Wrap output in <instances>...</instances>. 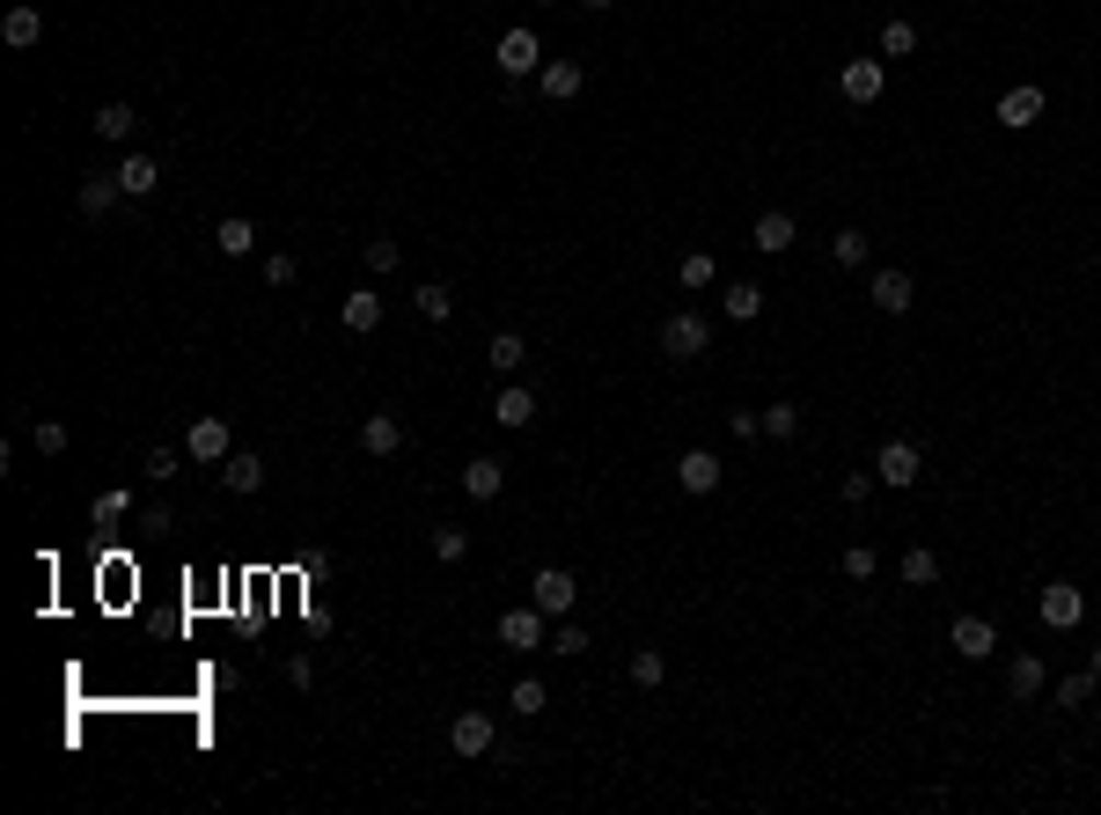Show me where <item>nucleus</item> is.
I'll list each match as a JSON object with an SVG mask.
<instances>
[{
  "mask_svg": "<svg viewBox=\"0 0 1101 815\" xmlns=\"http://www.w3.org/2000/svg\"><path fill=\"white\" fill-rule=\"evenodd\" d=\"M706 346H712V323L698 317V309H676V317H661V353H668V360H698Z\"/></svg>",
  "mask_w": 1101,
  "mask_h": 815,
  "instance_id": "f257e3e1",
  "label": "nucleus"
},
{
  "mask_svg": "<svg viewBox=\"0 0 1101 815\" xmlns=\"http://www.w3.org/2000/svg\"><path fill=\"white\" fill-rule=\"evenodd\" d=\"M492 59H500V74H507V81L543 74V45H537V30H507V37L492 45Z\"/></svg>",
  "mask_w": 1101,
  "mask_h": 815,
  "instance_id": "f03ea898",
  "label": "nucleus"
},
{
  "mask_svg": "<svg viewBox=\"0 0 1101 815\" xmlns=\"http://www.w3.org/2000/svg\"><path fill=\"white\" fill-rule=\"evenodd\" d=\"M874 478H881V485H896V493H910V485L926 478V456H918V441H881Z\"/></svg>",
  "mask_w": 1101,
  "mask_h": 815,
  "instance_id": "7ed1b4c3",
  "label": "nucleus"
},
{
  "mask_svg": "<svg viewBox=\"0 0 1101 815\" xmlns=\"http://www.w3.org/2000/svg\"><path fill=\"white\" fill-rule=\"evenodd\" d=\"M837 89H845V103L867 111V103L888 96V67H881V59H845V67H837Z\"/></svg>",
  "mask_w": 1101,
  "mask_h": 815,
  "instance_id": "20e7f679",
  "label": "nucleus"
},
{
  "mask_svg": "<svg viewBox=\"0 0 1101 815\" xmlns=\"http://www.w3.org/2000/svg\"><path fill=\"white\" fill-rule=\"evenodd\" d=\"M184 448H192V463H228V456H236V441H228V420L198 412V420L184 426Z\"/></svg>",
  "mask_w": 1101,
  "mask_h": 815,
  "instance_id": "39448f33",
  "label": "nucleus"
},
{
  "mask_svg": "<svg viewBox=\"0 0 1101 815\" xmlns=\"http://www.w3.org/2000/svg\"><path fill=\"white\" fill-rule=\"evenodd\" d=\"M573 595H581V588H573V573H565V566H543L537 581H529V602H537L543 618H573Z\"/></svg>",
  "mask_w": 1101,
  "mask_h": 815,
  "instance_id": "423d86ee",
  "label": "nucleus"
},
{
  "mask_svg": "<svg viewBox=\"0 0 1101 815\" xmlns=\"http://www.w3.org/2000/svg\"><path fill=\"white\" fill-rule=\"evenodd\" d=\"M543 624H551V618H543L537 602H514L507 618H500V646H514V654H537V646H543Z\"/></svg>",
  "mask_w": 1101,
  "mask_h": 815,
  "instance_id": "0eeeda50",
  "label": "nucleus"
},
{
  "mask_svg": "<svg viewBox=\"0 0 1101 815\" xmlns=\"http://www.w3.org/2000/svg\"><path fill=\"white\" fill-rule=\"evenodd\" d=\"M720 478H727V463L712 456V448H690L684 463H676V485H684L690 500H706V493H720Z\"/></svg>",
  "mask_w": 1101,
  "mask_h": 815,
  "instance_id": "6e6552de",
  "label": "nucleus"
},
{
  "mask_svg": "<svg viewBox=\"0 0 1101 815\" xmlns=\"http://www.w3.org/2000/svg\"><path fill=\"white\" fill-rule=\"evenodd\" d=\"M867 301H874L881 317H904L910 301H918V287H910V272L888 265V272H874V279H867Z\"/></svg>",
  "mask_w": 1101,
  "mask_h": 815,
  "instance_id": "1a4fd4ad",
  "label": "nucleus"
},
{
  "mask_svg": "<svg viewBox=\"0 0 1101 815\" xmlns=\"http://www.w3.org/2000/svg\"><path fill=\"white\" fill-rule=\"evenodd\" d=\"M948 646L962 654V662H984V654L999 646V624H991V618H954L948 624Z\"/></svg>",
  "mask_w": 1101,
  "mask_h": 815,
  "instance_id": "9d476101",
  "label": "nucleus"
},
{
  "mask_svg": "<svg viewBox=\"0 0 1101 815\" xmlns=\"http://www.w3.org/2000/svg\"><path fill=\"white\" fill-rule=\"evenodd\" d=\"M1035 118H1043V81H1021V89H1006V96H999V125H1006V133H1028Z\"/></svg>",
  "mask_w": 1101,
  "mask_h": 815,
  "instance_id": "9b49d317",
  "label": "nucleus"
},
{
  "mask_svg": "<svg viewBox=\"0 0 1101 815\" xmlns=\"http://www.w3.org/2000/svg\"><path fill=\"white\" fill-rule=\"evenodd\" d=\"M1079 618H1087V595H1079L1073 581H1051V588H1043V624H1051V632H1073Z\"/></svg>",
  "mask_w": 1101,
  "mask_h": 815,
  "instance_id": "f8f14e48",
  "label": "nucleus"
},
{
  "mask_svg": "<svg viewBox=\"0 0 1101 815\" xmlns=\"http://www.w3.org/2000/svg\"><path fill=\"white\" fill-rule=\"evenodd\" d=\"M492 735H500L492 713H456V720H448V749H456V757H485Z\"/></svg>",
  "mask_w": 1101,
  "mask_h": 815,
  "instance_id": "ddd939ff",
  "label": "nucleus"
},
{
  "mask_svg": "<svg viewBox=\"0 0 1101 815\" xmlns=\"http://www.w3.org/2000/svg\"><path fill=\"white\" fill-rule=\"evenodd\" d=\"M529 420H537V390H521V382L507 375V390L492 397V426H507V434H521Z\"/></svg>",
  "mask_w": 1101,
  "mask_h": 815,
  "instance_id": "4468645a",
  "label": "nucleus"
},
{
  "mask_svg": "<svg viewBox=\"0 0 1101 815\" xmlns=\"http://www.w3.org/2000/svg\"><path fill=\"white\" fill-rule=\"evenodd\" d=\"M793 236H801V228H793V214H785V206L757 214V228H749V243H757L764 257H785V250H793Z\"/></svg>",
  "mask_w": 1101,
  "mask_h": 815,
  "instance_id": "2eb2a0df",
  "label": "nucleus"
},
{
  "mask_svg": "<svg viewBox=\"0 0 1101 815\" xmlns=\"http://www.w3.org/2000/svg\"><path fill=\"white\" fill-rule=\"evenodd\" d=\"M463 493L470 500H500L507 493V463H500V456H470L463 463Z\"/></svg>",
  "mask_w": 1101,
  "mask_h": 815,
  "instance_id": "dca6fc26",
  "label": "nucleus"
},
{
  "mask_svg": "<svg viewBox=\"0 0 1101 815\" xmlns=\"http://www.w3.org/2000/svg\"><path fill=\"white\" fill-rule=\"evenodd\" d=\"M360 448H367V456H397V448H404V420H397V412H367V420H360Z\"/></svg>",
  "mask_w": 1101,
  "mask_h": 815,
  "instance_id": "f3484780",
  "label": "nucleus"
},
{
  "mask_svg": "<svg viewBox=\"0 0 1101 815\" xmlns=\"http://www.w3.org/2000/svg\"><path fill=\"white\" fill-rule=\"evenodd\" d=\"M537 89H543V96H551V103H573V96H581V89H587V74H581V67H573V59H543Z\"/></svg>",
  "mask_w": 1101,
  "mask_h": 815,
  "instance_id": "a211bd4d",
  "label": "nucleus"
},
{
  "mask_svg": "<svg viewBox=\"0 0 1101 815\" xmlns=\"http://www.w3.org/2000/svg\"><path fill=\"white\" fill-rule=\"evenodd\" d=\"M111 176H118V184H125V198H147V192H154V184H162V162H154V154H140V148H133V154H125V162H118V170H111Z\"/></svg>",
  "mask_w": 1101,
  "mask_h": 815,
  "instance_id": "6ab92c4d",
  "label": "nucleus"
},
{
  "mask_svg": "<svg viewBox=\"0 0 1101 815\" xmlns=\"http://www.w3.org/2000/svg\"><path fill=\"white\" fill-rule=\"evenodd\" d=\"M37 37H45V15H37L30 0H23V8H8V15H0V45L30 51V45H37Z\"/></svg>",
  "mask_w": 1101,
  "mask_h": 815,
  "instance_id": "aec40b11",
  "label": "nucleus"
},
{
  "mask_svg": "<svg viewBox=\"0 0 1101 815\" xmlns=\"http://www.w3.org/2000/svg\"><path fill=\"white\" fill-rule=\"evenodd\" d=\"M339 323L353 331V338H367V331L382 323V295H367V287H360V295H345L339 301Z\"/></svg>",
  "mask_w": 1101,
  "mask_h": 815,
  "instance_id": "412c9836",
  "label": "nucleus"
},
{
  "mask_svg": "<svg viewBox=\"0 0 1101 815\" xmlns=\"http://www.w3.org/2000/svg\"><path fill=\"white\" fill-rule=\"evenodd\" d=\"M73 198H81V214H89V221H103V214L125 198V184H118V176H81V192H73Z\"/></svg>",
  "mask_w": 1101,
  "mask_h": 815,
  "instance_id": "4be33fe9",
  "label": "nucleus"
},
{
  "mask_svg": "<svg viewBox=\"0 0 1101 815\" xmlns=\"http://www.w3.org/2000/svg\"><path fill=\"white\" fill-rule=\"evenodd\" d=\"M89 125H96V140H111V148H125V140L140 133V118H133V103H103V111H96Z\"/></svg>",
  "mask_w": 1101,
  "mask_h": 815,
  "instance_id": "5701e85b",
  "label": "nucleus"
},
{
  "mask_svg": "<svg viewBox=\"0 0 1101 815\" xmlns=\"http://www.w3.org/2000/svg\"><path fill=\"white\" fill-rule=\"evenodd\" d=\"M214 243H220V257H250V250H257V221H243V214H220Z\"/></svg>",
  "mask_w": 1101,
  "mask_h": 815,
  "instance_id": "b1692460",
  "label": "nucleus"
},
{
  "mask_svg": "<svg viewBox=\"0 0 1101 815\" xmlns=\"http://www.w3.org/2000/svg\"><path fill=\"white\" fill-rule=\"evenodd\" d=\"M720 309H727L734 323H757L764 317V287L757 279H734V287H720Z\"/></svg>",
  "mask_w": 1101,
  "mask_h": 815,
  "instance_id": "393cba45",
  "label": "nucleus"
},
{
  "mask_svg": "<svg viewBox=\"0 0 1101 815\" xmlns=\"http://www.w3.org/2000/svg\"><path fill=\"white\" fill-rule=\"evenodd\" d=\"M220 485H228V493H257V485H265V463H257L250 448H236V456L220 463Z\"/></svg>",
  "mask_w": 1101,
  "mask_h": 815,
  "instance_id": "a878e982",
  "label": "nucleus"
},
{
  "mask_svg": "<svg viewBox=\"0 0 1101 815\" xmlns=\"http://www.w3.org/2000/svg\"><path fill=\"white\" fill-rule=\"evenodd\" d=\"M1006 691H1013V698L1043 691V654H1013V662H1006Z\"/></svg>",
  "mask_w": 1101,
  "mask_h": 815,
  "instance_id": "bb28decb",
  "label": "nucleus"
},
{
  "mask_svg": "<svg viewBox=\"0 0 1101 815\" xmlns=\"http://www.w3.org/2000/svg\"><path fill=\"white\" fill-rule=\"evenodd\" d=\"M125 515H133V493H125V485H103V493L89 500V521H96V529H111V521H125Z\"/></svg>",
  "mask_w": 1101,
  "mask_h": 815,
  "instance_id": "cd10ccee",
  "label": "nucleus"
},
{
  "mask_svg": "<svg viewBox=\"0 0 1101 815\" xmlns=\"http://www.w3.org/2000/svg\"><path fill=\"white\" fill-rule=\"evenodd\" d=\"M485 360H492V368H500V375H514V368H521V360H529V346H521V331H492Z\"/></svg>",
  "mask_w": 1101,
  "mask_h": 815,
  "instance_id": "c85d7f7f",
  "label": "nucleus"
},
{
  "mask_svg": "<svg viewBox=\"0 0 1101 815\" xmlns=\"http://www.w3.org/2000/svg\"><path fill=\"white\" fill-rule=\"evenodd\" d=\"M418 317H426V323H448V317H456V295H448V287H440V279H426V287H418Z\"/></svg>",
  "mask_w": 1101,
  "mask_h": 815,
  "instance_id": "c756f323",
  "label": "nucleus"
},
{
  "mask_svg": "<svg viewBox=\"0 0 1101 815\" xmlns=\"http://www.w3.org/2000/svg\"><path fill=\"white\" fill-rule=\"evenodd\" d=\"M676 279H684V295H698V287H712V279H720V265H712V250H690L684 265H676Z\"/></svg>",
  "mask_w": 1101,
  "mask_h": 815,
  "instance_id": "7c9ffc66",
  "label": "nucleus"
},
{
  "mask_svg": "<svg viewBox=\"0 0 1101 815\" xmlns=\"http://www.w3.org/2000/svg\"><path fill=\"white\" fill-rule=\"evenodd\" d=\"M904 581H910V588H932V581H940V559H932L926 543H910V551H904Z\"/></svg>",
  "mask_w": 1101,
  "mask_h": 815,
  "instance_id": "2f4dec72",
  "label": "nucleus"
},
{
  "mask_svg": "<svg viewBox=\"0 0 1101 815\" xmlns=\"http://www.w3.org/2000/svg\"><path fill=\"white\" fill-rule=\"evenodd\" d=\"M764 434H771V441H793V434H801V404H764Z\"/></svg>",
  "mask_w": 1101,
  "mask_h": 815,
  "instance_id": "473e14b6",
  "label": "nucleus"
},
{
  "mask_svg": "<svg viewBox=\"0 0 1101 815\" xmlns=\"http://www.w3.org/2000/svg\"><path fill=\"white\" fill-rule=\"evenodd\" d=\"M830 257H837L845 272L867 265V236H859V228H837V236H830Z\"/></svg>",
  "mask_w": 1101,
  "mask_h": 815,
  "instance_id": "72a5a7b5",
  "label": "nucleus"
},
{
  "mask_svg": "<svg viewBox=\"0 0 1101 815\" xmlns=\"http://www.w3.org/2000/svg\"><path fill=\"white\" fill-rule=\"evenodd\" d=\"M661 676H668V662H661L654 646H639V654H632V684H639V691H661Z\"/></svg>",
  "mask_w": 1101,
  "mask_h": 815,
  "instance_id": "f704fd0d",
  "label": "nucleus"
},
{
  "mask_svg": "<svg viewBox=\"0 0 1101 815\" xmlns=\"http://www.w3.org/2000/svg\"><path fill=\"white\" fill-rule=\"evenodd\" d=\"M543 705H551V691H543L537 676H521V684H514V713H521V720H537Z\"/></svg>",
  "mask_w": 1101,
  "mask_h": 815,
  "instance_id": "c9c22d12",
  "label": "nucleus"
},
{
  "mask_svg": "<svg viewBox=\"0 0 1101 815\" xmlns=\"http://www.w3.org/2000/svg\"><path fill=\"white\" fill-rule=\"evenodd\" d=\"M1057 705H1065V713H1079V705H1087V698H1094V668H1087V676H1065V684H1057Z\"/></svg>",
  "mask_w": 1101,
  "mask_h": 815,
  "instance_id": "e433bc0d",
  "label": "nucleus"
},
{
  "mask_svg": "<svg viewBox=\"0 0 1101 815\" xmlns=\"http://www.w3.org/2000/svg\"><path fill=\"white\" fill-rule=\"evenodd\" d=\"M910 51H918V30H910V23L881 30V59H910Z\"/></svg>",
  "mask_w": 1101,
  "mask_h": 815,
  "instance_id": "4c0bfd02",
  "label": "nucleus"
},
{
  "mask_svg": "<svg viewBox=\"0 0 1101 815\" xmlns=\"http://www.w3.org/2000/svg\"><path fill=\"white\" fill-rule=\"evenodd\" d=\"M30 441H37V456H67V426H59V420H37V426H30Z\"/></svg>",
  "mask_w": 1101,
  "mask_h": 815,
  "instance_id": "58836bf2",
  "label": "nucleus"
},
{
  "mask_svg": "<svg viewBox=\"0 0 1101 815\" xmlns=\"http://www.w3.org/2000/svg\"><path fill=\"white\" fill-rule=\"evenodd\" d=\"M367 272H397V236H367Z\"/></svg>",
  "mask_w": 1101,
  "mask_h": 815,
  "instance_id": "ea45409f",
  "label": "nucleus"
},
{
  "mask_svg": "<svg viewBox=\"0 0 1101 815\" xmlns=\"http://www.w3.org/2000/svg\"><path fill=\"white\" fill-rule=\"evenodd\" d=\"M463 551H470V537H463V529H434V559H440V566H456Z\"/></svg>",
  "mask_w": 1101,
  "mask_h": 815,
  "instance_id": "a19ab883",
  "label": "nucleus"
},
{
  "mask_svg": "<svg viewBox=\"0 0 1101 815\" xmlns=\"http://www.w3.org/2000/svg\"><path fill=\"white\" fill-rule=\"evenodd\" d=\"M551 654H587V632L573 618H559V632H551Z\"/></svg>",
  "mask_w": 1101,
  "mask_h": 815,
  "instance_id": "79ce46f5",
  "label": "nucleus"
},
{
  "mask_svg": "<svg viewBox=\"0 0 1101 815\" xmlns=\"http://www.w3.org/2000/svg\"><path fill=\"white\" fill-rule=\"evenodd\" d=\"M874 566H881L874 543H852V551H845V573H852V581H874Z\"/></svg>",
  "mask_w": 1101,
  "mask_h": 815,
  "instance_id": "37998d69",
  "label": "nucleus"
},
{
  "mask_svg": "<svg viewBox=\"0 0 1101 815\" xmlns=\"http://www.w3.org/2000/svg\"><path fill=\"white\" fill-rule=\"evenodd\" d=\"M727 434H734V441H757V434H764V412H727Z\"/></svg>",
  "mask_w": 1101,
  "mask_h": 815,
  "instance_id": "c03bdc74",
  "label": "nucleus"
},
{
  "mask_svg": "<svg viewBox=\"0 0 1101 815\" xmlns=\"http://www.w3.org/2000/svg\"><path fill=\"white\" fill-rule=\"evenodd\" d=\"M294 272H301V265H294L287 250H272V257H265V279H272V287H294Z\"/></svg>",
  "mask_w": 1101,
  "mask_h": 815,
  "instance_id": "a18cd8bd",
  "label": "nucleus"
},
{
  "mask_svg": "<svg viewBox=\"0 0 1101 815\" xmlns=\"http://www.w3.org/2000/svg\"><path fill=\"white\" fill-rule=\"evenodd\" d=\"M184 456H192V448H154V456H147V470H154V478H176V463H184Z\"/></svg>",
  "mask_w": 1101,
  "mask_h": 815,
  "instance_id": "49530a36",
  "label": "nucleus"
},
{
  "mask_svg": "<svg viewBox=\"0 0 1101 815\" xmlns=\"http://www.w3.org/2000/svg\"><path fill=\"white\" fill-rule=\"evenodd\" d=\"M874 485H881L874 470H852V478H845V485H837V493H845V500H867V493H874Z\"/></svg>",
  "mask_w": 1101,
  "mask_h": 815,
  "instance_id": "de8ad7c7",
  "label": "nucleus"
},
{
  "mask_svg": "<svg viewBox=\"0 0 1101 815\" xmlns=\"http://www.w3.org/2000/svg\"><path fill=\"white\" fill-rule=\"evenodd\" d=\"M1087 668H1094V684H1101V646H1094V654H1087Z\"/></svg>",
  "mask_w": 1101,
  "mask_h": 815,
  "instance_id": "09e8293b",
  "label": "nucleus"
},
{
  "mask_svg": "<svg viewBox=\"0 0 1101 815\" xmlns=\"http://www.w3.org/2000/svg\"><path fill=\"white\" fill-rule=\"evenodd\" d=\"M581 8H617V0H581Z\"/></svg>",
  "mask_w": 1101,
  "mask_h": 815,
  "instance_id": "8fccbe9b",
  "label": "nucleus"
},
{
  "mask_svg": "<svg viewBox=\"0 0 1101 815\" xmlns=\"http://www.w3.org/2000/svg\"><path fill=\"white\" fill-rule=\"evenodd\" d=\"M543 8H559V0H543Z\"/></svg>",
  "mask_w": 1101,
  "mask_h": 815,
  "instance_id": "3c124183",
  "label": "nucleus"
}]
</instances>
